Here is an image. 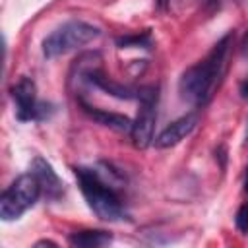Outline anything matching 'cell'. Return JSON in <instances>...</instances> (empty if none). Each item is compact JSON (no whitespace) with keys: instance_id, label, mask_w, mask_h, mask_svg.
Returning <instances> with one entry per match:
<instances>
[{"instance_id":"cell-16","label":"cell","mask_w":248,"mask_h":248,"mask_svg":"<svg viewBox=\"0 0 248 248\" xmlns=\"http://www.w3.org/2000/svg\"><path fill=\"white\" fill-rule=\"evenodd\" d=\"M246 143H248V122H246Z\"/></svg>"},{"instance_id":"cell-3","label":"cell","mask_w":248,"mask_h":248,"mask_svg":"<svg viewBox=\"0 0 248 248\" xmlns=\"http://www.w3.org/2000/svg\"><path fill=\"white\" fill-rule=\"evenodd\" d=\"M101 35V29L97 25H91L81 19H72L56 27L52 33H48L43 41V54L46 58L62 56L70 50H76L93 39Z\"/></svg>"},{"instance_id":"cell-7","label":"cell","mask_w":248,"mask_h":248,"mask_svg":"<svg viewBox=\"0 0 248 248\" xmlns=\"http://www.w3.org/2000/svg\"><path fill=\"white\" fill-rule=\"evenodd\" d=\"M29 172L35 174V178L39 180L41 184V190H43V196L48 200V202H58L62 200L66 188H64V182L62 178L56 174V170L52 169V165L43 159V157H35L31 161V167H29Z\"/></svg>"},{"instance_id":"cell-10","label":"cell","mask_w":248,"mask_h":248,"mask_svg":"<svg viewBox=\"0 0 248 248\" xmlns=\"http://www.w3.org/2000/svg\"><path fill=\"white\" fill-rule=\"evenodd\" d=\"M68 242L78 248H101L112 242V234L107 231H76L68 234Z\"/></svg>"},{"instance_id":"cell-4","label":"cell","mask_w":248,"mask_h":248,"mask_svg":"<svg viewBox=\"0 0 248 248\" xmlns=\"http://www.w3.org/2000/svg\"><path fill=\"white\" fill-rule=\"evenodd\" d=\"M43 196L41 184L33 172L17 176L0 196V217L4 221H16L29 211Z\"/></svg>"},{"instance_id":"cell-8","label":"cell","mask_w":248,"mask_h":248,"mask_svg":"<svg viewBox=\"0 0 248 248\" xmlns=\"http://www.w3.org/2000/svg\"><path fill=\"white\" fill-rule=\"evenodd\" d=\"M198 120H200L198 112H188V114L176 118L174 122H170V124L153 140L155 147H159V149H169V147L178 145L186 136H190V134L196 130Z\"/></svg>"},{"instance_id":"cell-12","label":"cell","mask_w":248,"mask_h":248,"mask_svg":"<svg viewBox=\"0 0 248 248\" xmlns=\"http://www.w3.org/2000/svg\"><path fill=\"white\" fill-rule=\"evenodd\" d=\"M234 225H236V229H238L242 234H248V202H244V203L238 207V211H236V215H234Z\"/></svg>"},{"instance_id":"cell-13","label":"cell","mask_w":248,"mask_h":248,"mask_svg":"<svg viewBox=\"0 0 248 248\" xmlns=\"http://www.w3.org/2000/svg\"><path fill=\"white\" fill-rule=\"evenodd\" d=\"M240 95H242L244 99H248V79H246V81L240 85Z\"/></svg>"},{"instance_id":"cell-1","label":"cell","mask_w":248,"mask_h":248,"mask_svg":"<svg viewBox=\"0 0 248 248\" xmlns=\"http://www.w3.org/2000/svg\"><path fill=\"white\" fill-rule=\"evenodd\" d=\"M232 41L234 31H227L202 60L182 72L178 79V93L186 103L194 107H205L211 101L225 78Z\"/></svg>"},{"instance_id":"cell-9","label":"cell","mask_w":248,"mask_h":248,"mask_svg":"<svg viewBox=\"0 0 248 248\" xmlns=\"http://www.w3.org/2000/svg\"><path fill=\"white\" fill-rule=\"evenodd\" d=\"M79 105H81L83 112H85L89 118H93L95 122H99V124H103V126H107V128H110V130L128 132V134H130V130H132V120H130L128 116L118 114V112H108V110H105V108L91 107V105H89L85 99H81V97H79Z\"/></svg>"},{"instance_id":"cell-11","label":"cell","mask_w":248,"mask_h":248,"mask_svg":"<svg viewBox=\"0 0 248 248\" xmlns=\"http://www.w3.org/2000/svg\"><path fill=\"white\" fill-rule=\"evenodd\" d=\"M116 45L120 48H128V46H138V48H149L151 46V33L143 31V33H136V35H126V37H118Z\"/></svg>"},{"instance_id":"cell-5","label":"cell","mask_w":248,"mask_h":248,"mask_svg":"<svg viewBox=\"0 0 248 248\" xmlns=\"http://www.w3.org/2000/svg\"><path fill=\"white\" fill-rule=\"evenodd\" d=\"M157 99H159V89L155 85H145L138 87V114L132 120V130L130 138L132 143L138 149H145L153 143V132H155V122H157Z\"/></svg>"},{"instance_id":"cell-2","label":"cell","mask_w":248,"mask_h":248,"mask_svg":"<svg viewBox=\"0 0 248 248\" xmlns=\"http://www.w3.org/2000/svg\"><path fill=\"white\" fill-rule=\"evenodd\" d=\"M74 174L78 178L79 190L89 205V209L103 221L114 223V221H124L128 219V213L118 198V194L114 192V188L110 184H107L103 180V176L99 174V170L95 169H87V167H76Z\"/></svg>"},{"instance_id":"cell-6","label":"cell","mask_w":248,"mask_h":248,"mask_svg":"<svg viewBox=\"0 0 248 248\" xmlns=\"http://www.w3.org/2000/svg\"><path fill=\"white\" fill-rule=\"evenodd\" d=\"M12 99L16 105V118L19 122H41L45 118H48V112L52 110L48 103H41L37 99V85L31 78L23 76L19 78L12 89Z\"/></svg>"},{"instance_id":"cell-14","label":"cell","mask_w":248,"mask_h":248,"mask_svg":"<svg viewBox=\"0 0 248 248\" xmlns=\"http://www.w3.org/2000/svg\"><path fill=\"white\" fill-rule=\"evenodd\" d=\"M35 246H56V242H52V240H39Z\"/></svg>"},{"instance_id":"cell-15","label":"cell","mask_w":248,"mask_h":248,"mask_svg":"<svg viewBox=\"0 0 248 248\" xmlns=\"http://www.w3.org/2000/svg\"><path fill=\"white\" fill-rule=\"evenodd\" d=\"M244 192H248V169H246V174H244Z\"/></svg>"}]
</instances>
